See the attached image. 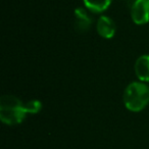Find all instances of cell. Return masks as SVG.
<instances>
[{"instance_id":"8992f818","label":"cell","mask_w":149,"mask_h":149,"mask_svg":"<svg viewBox=\"0 0 149 149\" xmlns=\"http://www.w3.org/2000/svg\"><path fill=\"white\" fill-rule=\"evenodd\" d=\"M135 72L139 80L143 82H149V55L145 54L136 60Z\"/></svg>"},{"instance_id":"3957f363","label":"cell","mask_w":149,"mask_h":149,"mask_svg":"<svg viewBox=\"0 0 149 149\" xmlns=\"http://www.w3.org/2000/svg\"><path fill=\"white\" fill-rule=\"evenodd\" d=\"M131 15L135 24L145 25L149 22V0H134Z\"/></svg>"},{"instance_id":"7a4b0ae2","label":"cell","mask_w":149,"mask_h":149,"mask_svg":"<svg viewBox=\"0 0 149 149\" xmlns=\"http://www.w3.org/2000/svg\"><path fill=\"white\" fill-rule=\"evenodd\" d=\"M125 106L134 112L141 111L149 103V87L144 83L133 82L124 92Z\"/></svg>"},{"instance_id":"52a82bcc","label":"cell","mask_w":149,"mask_h":149,"mask_svg":"<svg viewBox=\"0 0 149 149\" xmlns=\"http://www.w3.org/2000/svg\"><path fill=\"white\" fill-rule=\"evenodd\" d=\"M111 3V0H84V4L93 13H102L106 10Z\"/></svg>"},{"instance_id":"ba28073f","label":"cell","mask_w":149,"mask_h":149,"mask_svg":"<svg viewBox=\"0 0 149 149\" xmlns=\"http://www.w3.org/2000/svg\"><path fill=\"white\" fill-rule=\"evenodd\" d=\"M42 108V103L38 100H31L28 101L27 103H25V109L27 111V113H37L41 110Z\"/></svg>"},{"instance_id":"6da1fadb","label":"cell","mask_w":149,"mask_h":149,"mask_svg":"<svg viewBox=\"0 0 149 149\" xmlns=\"http://www.w3.org/2000/svg\"><path fill=\"white\" fill-rule=\"evenodd\" d=\"M25 104L13 95H3L0 99V118L5 125H19L26 118Z\"/></svg>"},{"instance_id":"277c9868","label":"cell","mask_w":149,"mask_h":149,"mask_svg":"<svg viewBox=\"0 0 149 149\" xmlns=\"http://www.w3.org/2000/svg\"><path fill=\"white\" fill-rule=\"evenodd\" d=\"M97 32L101 37L105 39H110L116 34V25L110 17L102 15L97 22Z\"/></svg>"},{"instance_id":"9c48e42d","label":"cell","mask_w":149,"mask_h":149,"mask_svg":"<svg viewBox=\"0 0 149 149\" xmlns=\"http://www.w3.org/2000/svg\"><path fill=\"white\" fill-rule=\"evenodd\" d=\"M125 2H132L133 0H124ZM133 2H134V1H133Z\"/></svg>"},{"instance_id":"5b68a950","label":"cell","mask_w":149,"mask_h":149,"mask_svg":"<svg viewBox=\"0 0 149 149\" xmlns=\"http://www.w3.org/2000/svg\"><path fill=\"white\" fill-rule=\"evenodd\" d=\"M92 19L89 17L85 9L78 7L74 10V28L79 33H85L90 29Z\"/></svg>"}]
</instances>
